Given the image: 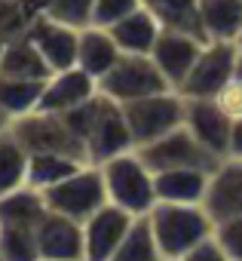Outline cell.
Wrapping results in <instances>:
<instances>
[{
    "mask_svg": "<svg viewBox=\"0 0 242 261\" xmlns=\"http://www.w3.org/2000/svg\"><path fill=\"white\" fill-rule=\"evenodd\" d=\"M65 120L71 126V133L83 142L86 163H92V166H104L113 157L135 151V139H132L129 123H126L123 105L110 101L101 92L92 101L65 114Z\"/></svg>",
    "mask_w": 242,
    "mask_h": 261,
    "instance_id": "cell-1",
    "label": "cell"
},
{
    "mask_svg": "<svg viewBox=\"0 0 242 261\" xmlns=\"http://www.w3.org/2000/svg\"><path fill=\"white\" fill-rule=\"evenodd\" d=\"M147 221L166 261H181L187 252L211 240L218 227L205 206H178V203H157Z\"/></svg>",
    "mask_w": 242,
    "mask_h": 261,
    "instance_id": "cell-2",
    "label": "cell"
},
{
    "mask_svg": "<svg viewBox=\"0 0 242 261\" xmlns=\"http://www.w3.org/2000/svg\"><path fill=\"white\" fill-rule=\"evenodd\" d=\"M107 203L119 206L132 218H147L157 206V172L144 163L138 151H129L123 157H113L101 166Z\"/></svg>",
    "mask_w": 242,
    "mask_h": 261,
    "instance_id": "cell-3",
    "label": "cell"
},
{
    "mask_svg": "<svg viewBox=\"0 0 242 261\" xmlns=\"http://www.w3.org/2000/svg\"><path fill=\"white\" fill-rule=\"evenodd\" d=\"M123 114H126L129 129H132L135 151H141V148L166 139L169 133H175V129L184 126L187 101L175 89H169V92H160V95L123 105Z\"/></svg>",
    "mask_w": 242,
    "mask_h": 261,
    "instance_id": "cell-4",
    "label": "cell"
},
{
    "mask_svg": "<svg viewBox=\"0 0 242 261\" xmlns=\"http://www.w3.org/2000/svg\"><path fill=\"white\" fill-rule=\"evenodd\" d=\"M46 206H49V212L65 215V218H74L80 224L86 218H92L98 209L107 206V188H104L101 166L86 163L68 181H62L52 191H46Z\"/></svg>",
    "mask_w": 242,
    "mask_h": 261,
    "instance_id": "cell-5",
    "label": "cell"
},
{
    "mask_svg": "<svg viewBox=\"0 0 242 261\" xmlns=\"http://www.w3.org/2000/svg\"><path fill=\"white\" fill-rule=\"evenodd\" d=\"M98 89L101 95H107L116 105H129V101H141V98L169 92L172 86L166 83V77L160 74L150 56H123L113 65V71L98 83Z\"/></svg>",
    "mask_w": 242,
    "mask_h": 261,
    "instance_id": "cell-6",
    "label": "cell"
},
{
    "mask_svg": "<svg viewBox=\"0 0 242 261\" xmlns=\"http://www.w3.org/2000/svg\"><path fill=\"white\" fill-rule=\"evenodd\" d=\"M239 49L236 43H205L190 77L181 83L178 95L187 101H215L236 77Z\"/></svg>",
    "mask_w": 242,
    "mask_h": 261,
    "instance_id": "cell-7",
    "label": "cell"
},
{
    "mask_svg": "<svg viewBox=\"0 0 242 261\" xmlns=\"http://www.w3.org/2000/svg\"><path fill=\"white\" fill-rule=\"evenodd\" d=\"M13 133L25 145L28 154H71L86 160L83 142L71 133V126L62 114L34 111L22 120H13Z\"/></svg>",
    "mask_w": 242,
    "mask_h": 261,
    "instance_id": "cell-8",
    "label": "cell"
},
{
    "mask_svg": "<svg viewBox=\"0 0 242 261\" xmlns=\"http://www.w3.org/2000/svg\"><path fill=\"white\" fill-rule=\"evenodd\" d=\"M144 157V163L154 169V172H169V169H205V172H215L224 160L215 157L208 148H202L190 133L187 126L169 133L166 139L147 145L138 151Z\"/></svg>",
    "mask_w": 242,
    "mask_h": 261,
    "instance_id": "cell-9",
    "label": "cell"
},
{
    "mask_svg": "<svg viewBox=\"0 0 242 261\" xmlns=\"http://www.w3.org/2000/svg\"><path fill=\"white\" fill-rule=\"evenodd\" d=\"M202 49H205V40H202L199 34H190V31H172V28H166V31L160 34V40H157V46H154L150 59H154V65L160 68V74L166 77V83L178 92V89H181V83L190 77L193 65L199 62Z\"/></svg>",
    "mask_w": 242,
    "mask_h": 261,
    "instance_id": "cell-10",
    "label": "cell"
},
{
    "mask_svg": "<svg viewBox=\"0 0 242 261\" xmlns=\"http://www.w3.org/2000/svg\"><path fill=\"white\" fill-rule=\"evenodd\" d=\"M138 218H132L129 212H123L119 206H104L98 209L92 218L83 221V243H86V261H110L113 252L123 246V240L129 237L132 224Z\"/></svg>",
    "mask_w": 242,
    "mask_h": 261,
    "instance_id": "cell-11",
    "label": "cell"
},
{
    "mask_svg": "<svg viewBox=\"0 0 242 261\" xmlns=\"http://www.w3.org/2000/svg\"><path fill=\"white\" fill-rule=\"evenodd\" d=\"M80 31L83 28H71L65 22L55 19H37L28 31V40L37 46V53L46 59V65L52 68V74L77 68V46H80Z\"/></svg>",
    "mask_w": 242,
    "mask_h": 261,
    "instance_id": "cell-12",
    "label": "cell"
},
{
    "mask_svg": "<svg viewBox=\"0 0 242 261\" xmlns=\"http://www.w3.org/2000/svg\"><path fill=\"white\" fill-rule=\"evenodd\" d=\"M184 101H187V98H184ZM184 126H187V133H190L202 148H208L215 157L227 160V154H230L233 120L221 111L218 101H187Z\"/></svg>",
    "mask_w": 242,
    "mask_h": 261,
    "instance_id": "cell-13",
    "label": "cell"
},
{
    "mask_svg": "<svg viewBox=\"0 0 242 261\" xmlns=\"http://www.w3.org/2000/svg\"><path fill=\"white\" fill-rule=\"evenodd\" d=\"M98 80H92L86 71L80 68H68V71H58L46 80L43 86V95H40V108L37 111H46V114H71L74 108L92 101L98 95Z\"/></svg>",
    "mask_w": 242,
    "mask_h": 261,
    "instance_id": "cell-14",
    "label": "cell"
},
{
    "mask_svg": "<svg viewBox=\"0 0 242 261\" xmlns=\"http://www.w3.org/2000/svg\"><path fill=\"white\" fill-rule=\"evenodd\" d=\"M40 261H86L83 224L65 215L49 212L37 227Z\"/></svg>",
    "mask_w": 242,
    "mask_h": 261,
    "instance_id": "cell-15",
    "label": "cell"
},
{
    "mask_svg": "<svg viewBox=\"0 0 242 261\" xmlns=\"http://www.w3.org/2000/svg\"><path fill=\"white\" fill-rule=\"evenodd\" d=\"M205 209L215 218V224L242 215V160H224L211 172Z\"/></svg>",
    "mask_w": 242,
    "mask_h": 261,
    "instance_id": "cell-16",
    "label": "cell"
},
{
    "mask_svg": "<svg viewBox=\"0 0 242 261\" xmlns=\"http://www.w3.org/2000/svg\"><path fill=\"white\" fill-rule=\"evenodd\" d=\"M123 59V53H119L113 34L107 28H98V25H89L80 31V46H77V68L86 71L92 80H104L113 65Z\"/></svg>",
    "mask_w": 242,
    "mask_h": 261,
    "instance_id": "cell-17",
    "label": "cell"
},
{
    "mask_svg": "<svg viewBox=\"0 0 242 261\" xmlns=\"http://www.w3.org/2000/svg\"><path fill=\"white\" fill-rule=\"evenodd\" d=\"M211 172L205 169H169L157 172V203L178 206H205Z\"/></svg>",
    "mask_w": 242,
    "mask_h": 261,
    "instance_id": "cell-18",
    "label": "cell"
},
{
    "mask_svg": "<svg viewBox=\"0 0 242 261\" xmlns=\"http://www.w3.org/2000/svg\"><path fill=\"white\" fill-rule=\"evenodd\" d=\"M107 31L113 34V40H116L123 56H150L166 28L160 25V19L147 7H141V10H135L132 16H126L123 22H116Z\"/></svg>",
    "mask_w": 242,
    "mask_h": 261,
    "instance_id": "cell-19",
    "label": "cell"
},
{
    "mask_svg": "<svg viewBox=\"0 0 242 261\" xmlns=\"http://www.w3.org/2000/svg\"><path fill=\"white\" fill-rule=\"evenodd\" d=\"M199 34L205 43H236L242 34V0H199Z\"/></svg>",
    "mask_w": 242,
    "mask_h": 261,
    "instance_id": "cell-20",
    "label": "cell"
},
{
    "mask_svg": "<svg viewBox=\"0 0 242 261\" xmlns=\"http://www.w3.org/2000/svg\"><path fill=\"white\" fill-rule=\"evenodd\" d=\"M49 215L46 194L25 185L0 197V227H40V221Z\"/></svg>",
    "mask_w": 242,
    "mask_h": 261,
    "instance_id": "cell-21",
    "label": "cell"
},
{
    "mask_svg": "<svg viewBox=\"0 0 242 261\" xmlns=\"http://www.w3.org/2000/svg\"><path fill=\"white\" fill-rule=\"evenodd\" d=\"M0 77H16V80H37L46 83L52 77V68L46 65V59L37 53V46L25 37L13 40L4 46V59H0Z\"/></svg>",
    "mask_w": 242,
    "mask_h": 261,
    "instance_id": "cell-22",
    "label": "cell"
},
{
    "mask_svg": "<svg viewBox=\"0 0 242 261\" xmlns=\"http://www.w3.org/2000/svg\"><path fill=\"white\" fill-rule=\"evenodd\" d=\"M86 166V160L71 157V154H31L28 163V185L37 191H52L55 185L68 181L74 172H80Z\"/></svg>",
    "mask_w": 242,
    "mask_h": 261,
    "instance_id": "cell-23",
    "label": "cell"
},
{
    "mask_svg": "<svg viewBox=\"0 0 242 261\" xmlns=\"http://www.w3.org/2000/svg\"><path fill=\"white\" fill-rule=\"evenodd\" d=\"M28 163H31V154L16 139L13 129L0 136V197L28 185Z\"/></svg>",
    "mask_w": 242,
    "mask_h": 261,
    "instance_id": "cell-24",
    "label": "cell"
},
{
    "mask_svg": "<svg viewBox=\"0 0 242 261\" xmlns=\"http://www.w3.org/2000/svg\"><path fill=\"white\" fill-rule=\"evenodd\" d=\"M46 83L37 80H16V77H0V108L7 111L10 120H22L40 108Z\"/></svg>",
    "mask_w": 242,
    "mask_h": 261,
    "instance_id": "cell-25",
    "label": "cell"
},
{
    "mask_svg": "<svg viewBox=\"0 0 242 261\" xmlns=\"http://www.w3.org/2000/svg\"><path fill=\"white\" fill-rule=\"evenodd\" d=\"M144 7L160 19L163 28L199 34V0H144Z\"/></svg>",
    "mask_w": 242,
    "mask_h": 261,
    "instance_id": "cell-26",
    "label": "cell"
},
{
    "mask_svg": "<svg viewBox=\"0 0 242 261\" xmlns=\"http://www.w3.org/2000/svg\"><path fill=\"white\" fill-rule=\"evenodd\" d=\"M110 261H166L157 240H154V230H150V221L147 218H138L129 230V237L123 240V246H119L113 252Z\"/></svg>",
    "mask_w": 242,
    "mask_h": 261,
    "instance_id": "cell-27",
    "label": "cell"
},
{
    "mask_svg": "<svg viewBox=\"0 0 242 261\" xmlns=\"http://www.w3.org/2000/svg\"><path fill=\"white\" fill-rule=\"evenodd\" d=\"M0 255L4 261H40L34 227H0Z\"/></svg>",
    "mask_w": 242,
    "mask_h": 261,
    "instance_id": "cell-28",
    "label": "cell"
},
{
    "mask_svg": "<svg viewBox=\"0 0 242 261\" xmlns=\"http://www.w3.org/2000/svg\"><path fill=\"white\" fill-rule=\"evenodd\" d=\"M34 25V16L28 10V0H0V43H13L25 37Z\"/></svg>",
    "mask_w": 242,
    "mask_h": 261,
    "instance_id": "cell-29",
    "label": "cell"
},
{
    "mask_svg": "<svg viewBox=\"0 0 242 261\" xmlns=\"http://www.w3.org/2000/svg\"><path fill=\"white\" fill-rule=\"evenodd\" d=\"M92 7H95V0H40V10L46 19L65 22L71 28H89Z\"/></svg>",
    "mask_w": 242,
    "mask_h": 261,
    "instance_id": "cell-30",
    "label": "cell"
},
{
    "mask_svg": "<svg viewBox=\"0 0 242 261\" xmlns=\"http://www.w3.org/2000/svg\"><path fill=\"white\" fill-rule=\"evenodd\" d=\"M144 7V0H95L92 7V25L98 28H113L116 22H123L135 10Z\"/></svg>",
    "mask_w": 242,
    "mask_h": 261,
    "instance_id": "cell-31",
    "label": "cell"
},
{
    "mask_svg": "<svg viewBox=\"0 0 242 261\" xmlns=\"http://www.w3.org/2000/svg\"><path fill=\"white\" fill-rule=\"evenodd\" d=\"M215 240L224 246V252L230 255V261H242V215L227 218V221H218Z\"/></svg>",
    "mask_w": 242,
    "mask_h": 261,
    "instance_id": "cell-32",
    "label": "cell"
},
{
    "mask_svg": "<svg viewBox=\"0 0 242 261\" xmlns=\"http://www.w3.org/2000/svg\"><path fill=\"white\" fill-rule=\"evenodd\" d=\"M215 101L221 105V111H224L230 120H239V117H242V83L233 77V83H230V86H227Z\"/></svg>",
    "mask_w": 242,
    "mask_h": 261,
    "instance_id": "cell-33",
    "label": "cell"
},
{
    "mask_svg": "<svg viewBox=\"0 0 242 261\" xmlns=\"http://www.w3.org/2000/svg\"><path fill=\"white\" fill-rule=\"evenodd\" d=\"M181 261H230V255H227L224 246L211 237V240H205L202 246H196L193 252H187Z\"/></svg>",
    "mask_w": 242,
    "mask_h": 261,
    "instance_id": "cell-34",
    "label": "cell"
},
{
    "mask_svg": "<svg viewBox=\"0 0 242 261\" xmlns=\"http://www.w3.org/2000/svg\"><path fill=\"white\" fill-rule=\"evenodd\" d=\"M227 160H242V117L233 120V133H230V154Z\"/></svg>",
    "mask_w": 242,
    "mask_h": 261,
    "instance_id": "cell-35",
    "label": "cell"
},
{
    "mask_svg": "<svg viewBox=\"0 0 242 261\" xmlns=\"http://www.w3.org/2000/svg\"><path fill=\"white\" fill-rule=\"evenodd\" d=\"M10 129H13V120L7 117V111H4V108H0V136L10 133Z\"/></svg>",
    "mask_w": 242,
    "mask_h": 261,
    "instance_id": "cell-36",
    "label": "cell"
},
{
    "mask_svg": "<svg viewBox=\"0 0 242 261\" xmlns=\"http://www.w3.org/2000/svg\"><path fill=\"white\" fill-rule=\"evenodd\" d=\"M236 80L242 83V56H239V65H236Z\"/></svg>",
    "mask_w": 242,
    "mask_h": 261,
    "instance_id": "cell-37",
    "label": "cell"
},
{
    "mask_svg": "<svg viewBox=\"0 0 242 261\" xmlns=\"http://www.w3.org/2000/svg\"><path fill=\"white\" fill-rule=\"evenodd\" d=\"M236 49H239V56H242V34H239V40H236Z\"/></svg>",
    "mask_w": 242,
    "mask_h": 261,
    "instance_id": "cell-38",
    "label": "cell"
},
{
    "mask_svg": "<svg viewBox=\"0 0 242 261\" xmlns=\"http://www.w3.org/2000/svg\"><path fill=\"white\" fill-rule=\"evenodd\" d=\"M0 59H4V43H0Z\"/></svg>",
    "mask_w": 242,
    "mask_h": 261,
    "instance_id": "cell-39",
    "label": "cell"
},
{
    "mask_svg": "<svg viewBox=\"0 0 242 261\" xmlns=\"http://www.w3.org/2000/svg\"><path fill=\"white\" fill-rule=\"evenodd\" d=\"M0 261H4V255H0Z\"/></svg>",
    "mask_w": 242,
    "mask_h": 261,
    "instance_id": "cell-40",
    "label": "cell"
}]
</instances>
